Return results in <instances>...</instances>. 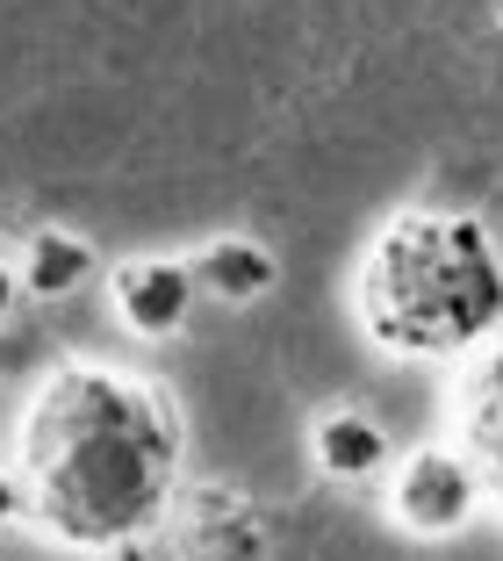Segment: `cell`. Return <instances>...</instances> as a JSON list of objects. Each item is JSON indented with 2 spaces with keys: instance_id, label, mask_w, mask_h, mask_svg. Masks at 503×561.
Masks as SVG:
<instances>
[{
  "instance_id": "obj_8",
  "label": "cell",
  "mask_w": 503,
  "mask_h": 561,
  "mask_svg": "<svg viewBox=\"0 0 503 561\" xmlns=\"http://www.w3.org/2000/svg\"><path fill=\"white\" fill-rule=\"evenodd\" d=\"M309 454L331 482H367L374 468L389 461V432L374 425L359 403H331L317 425H309Z\"/></svg>"
},
{
  "instance_id": "obj_2",
  "label": "cell",
  "mask_w": 503,
  "mask_h": 561,
  "mask_svg": "<svg viewBox=\"0 0 503 561\" xmlns=\"http://www.w3.org/2000/svg\"><path fill=\"white\" fill-rule=\"evenodd\" d=\"M359 331L396 360H454L503 331V252L468 209H403L359 252Z\"/></svg>"
},
{
  "instance_id": "obj_11",
  "label": "cell",
  "mask_w": 503,
  "mask_h": 561,
  "mask_svg": "<svg viewBox=\"0 0 503 561\" xmlns=\"http://www.w3.org/2000/svg\"><path fill=\"white\" fill-rule=\"evenodd\" d=\"M15 518H22V482L0 476V526H15Z\"/></svg>"
},
{
  "instance_id": "obj_1",
  "label": "cell",
  "mask_w": 503,
  "mask_h": 561,
  "mask_svg": "<svg viewBox=\"0 0 503 561\" xmlns=\"http://www.w3.org/2000/svg\"><path fill=\"white\" fill-rule=\"evenodd\" d=\"M22 512L58 547L130 554L165 526L187 468V432L159 381L115 360H58L15 432Z\"/></svg>"
},
{
  "instance_id": "obj_3",
  "label": "cell",
  "mask_w": 503,
  "mask_h": 561,
  "mask_svg": "<svg viewBox=\"0 0 503 561\" xmlns=\"http://www.w3.org/2000/svg\"><path fill=\"white\" fill-rule=\"evenodd\" d=\"M180 561H266V518L260 504L230 482H180L173 512H165Z\"/></svg>"
},
{
  "instance_id": "obj_9",
  "label": "cell",
  "mask_w": 503,
  "mask_h": 561,
  "mask_svg": "<svg viewBox=\"0 0 503 561\" xmlns=\"http://www.w3.org/2000/svg\"><path fill=\"white\" fill-rule=\"evenodd\" d=\"M15 274H22V296H36V302L80 296V280L94 274V245H87L80 231H30Z\"/></svg>"
},
{
  "instance_id": "obj_10",
  "label": "cell",
  "mask_w": 503,
  "mask_h": 561,
  "mask_svg": "<svg viewBox=\"0 0 503 561\" xmlns=\"http://www.w3.org/2000/svg\"><path fill=\"white\" fill-rule=\"evenodd\" d=\"M15 296H22V274H15V260H0V324H8V310H15Z\"/></svg>"
},
{
  "instance_id": "obj_5",
  "label": "cell",
  "mask_w": 503,
  "mask_h": 561,
  "mask_svg": "<svg viewBox=\"0 0 503 561\" xmlns=\"http://www.w3.org/2000/svg\"><path fill=\"white\" fill-rule=\"evenodd\" d=\"M108 296H115V317H123V331H137V339H173V331H187V317H195L202 288H195V266L187 260H123L108 274Z\"/></svg>"
},
{
  "instance_id": "obj_7",
  "label": "cell",
  "mask_w": 503,
  "mask_h": 561,
  "mask_svg": "<svg viewBox=\"0 0 503 561\" xmlns=\"http://www.w3.org/2000/svg\"><path fill=\"white\" fill-rule=\"evenodd\" d=\"M460 454L489 504H503V346L460 381Z\"/></svg>"
},
{
  "instance_id": "obj_4",
  "label": "cell",
  "mask_w": 503,
  "mask_h": 561,
  "mask_svg": "<svg viewBox=\"0 0 503 561\" xmlns=\"http://www.w3.org/2000/svg\"><path fill=\"white\" fill-rule=\"evenodd\" d=\"M475 504H482V482H475V468H468L460 446H418V454L396 468V482H389L396 526L418 533V540L460 533L475 518Z\"/></svg>"
},
{
  "instance_id": "obj_6",
  "label": "cell",
  "mask_w": 503,
  "mask_h": 561,
  "mask_svg": "<svg viewBox=\"0 0 503 561\" xmlns=\"http://www.w3.org/2000/svg\"><path fill=\"white\" fill-rule=\"evenodd\" d=\"M195 288L224 310H244V302H260L266 288L281 280V260L266 252V238H244V231H216L195 245Z\"/></svg>"
}]
</instances>
